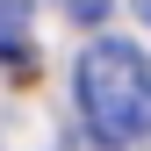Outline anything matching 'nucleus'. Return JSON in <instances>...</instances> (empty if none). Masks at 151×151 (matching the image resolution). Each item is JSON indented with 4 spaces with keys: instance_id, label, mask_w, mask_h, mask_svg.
I'll return each instance as SVG.
<instances>
[{
    "instance_id": "20e7f679",
    "label": "nucleus",
    "mask_w": 151,
    "mask_h": 151,
    "mask_svg": "<svg viewBox=\"0 0 151 151\" xmlns=\"http://www.w3.org/2000/svg\"><path fill=\"white\" fill-rule=\"evenodd\" d=\"M65 151H122V144H108V137H93V129H86V137H65Z\"/></svg>"
},
{
    "instance_id": "f257e3e1",
    "label": "nucleus",
    "mask_w": 151,
    "mask_h": 151,
    "mask_svg": "<svg viewBox=\"0 0 151 151\" xmlns=\"http://www.w3.org/2000/svg\"><path fill=\"white\" fill-rule=\"evenodd\" d=\"M72 93H79V115L93 137L108 144H144L151 137V58L137 43H101L79 50V72H72Z\"/></svg>"
},
{
    "instance_id": "f03ea898",
    "label": "nucleus",
    "mask_w": 151,
    "mask_h": 151,
    "mask_svg": "<svg viewBox=\"0 0 151 151\" xmlns=\"http://www.w3.org/2000/svg\"><path fill=\"white\" fill-rule=\"evenodd\" d=\"M0 58L29 65V0H0Z\"/></svg>"
},
{
    "instance_id": "39448f33",
    "label": "nucleus",
    "mask_w": 151,
    "mask_h": 151,
    "mask_svg": "<svg viewBox=\"0 0 151 151\" xmlns=\"http://www.w3.org/2000/svg\"><path fill=\"white\" fill-rule=\"evenodd\" d=\"M129 7H137V14H144V22H151V0H129Z\"/></svg>"
},
{
    "instance_id": "7ed1b4c3",
    "label": "nucleus",
    "mask_w": 151,
    "mask_h": 151,
    "mask_svg": "<svg viewBox=\"0 0 151 151\" xmlns=\"http://www.w3.org/2000/svg\"><path fill=\"white\" fill-rule=\"evenodd\" d=\"M58 7L72 14V22H86V29H101V22H108V7H115V0H58Z\"/></svg>"
}]
</instances>
